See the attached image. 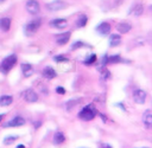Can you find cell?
Here are the masks:
<instances>
[{
  "label": "cell",
  "instance_id": "17",
  "mask_svg": "<svg viewBox=\"0 0 152 148\" xmlns=\"http://www.w3.org/2000/svg\"><path fill=\"white\" fill-rule=\"evenodd\" d=\"M11 27V19L10 18H1L0 19V30L7 32Z\"/></svg>",
  "mask_w": 152,
  "mask_h": 148
},
{
  "label": "cell",
  "instance_id": "22",
  "mask_svg": "<svg viewBox=\"0 0 152 148\" xmlns=\"http://www.w3.org/2000/svg\"><path fill=\"white\" fill-rule=\"evenodd\" d=\"M53 60L56 63H65V62L69 60V58L66 56H64V54H57V56L53 57Z\"/></svg>",
  "mask_w": 152,
  "mask_h": 148
},
{
  "label": "cell",
  "instance_id": "5",
  "mask_svg": "<svg viewBox=\"0 0 152 148\" xmlns=\"http://www.w3.org/2000/svg\"><path fill=\"white\" fill-rule=\"evenodd\" d=\"M23 97L28 103H33V102H37L38 101V95H37V92L33 89H26L23 92Z\"/></svg>",
  "mask_w": 152,
  "mask_h": 148
},
{
  "label": "cell",
  "instance_id": "30",
  "mask_svg": "<svg viewBox=\"0 0 152 148\" xmlns=\"http://www.w3.org/2000/svg\"><path fill=\"white\" fill-rule=\"evenodd\" d=\"M100 148H112V146L108 144V143H102V144L100 146Z\"/></svg>",
  "mask_w": 152,
  "mask_h": 148
},
{
  "label": "cell",
  "instance_id": "31",
  "mask_svg": "<svg viewBox=\"0 0 152 148\" xmlns=\"http://www.w3.org/2000/svg\"><path fill=\"white\" fill-rule=\"evenodd\" d=\"M17 148H25V146H24V144H19Z\"/></svg>",
  "mask_w": 152,
  "mask_h": 148
},
{
  "label": "cell",
  "instance_id": "8",
  "mask_svg": "<svg viewBox=\"0 0 152 148\" xmlns=\"http://www.w3.org/2000/svg\"><path fill=\"white\" fill-rule=\"evenodd\" d=\"M70 36H71L70 32H63V33H61V34H57V36H56V43H57L58 45H65V44L69 41Z\"/></svg>",
  "mask_w": 152,
  "mask_h": 148
},
{
  "label": "cell",
  "instance_id": "6",
  "mask_svg": "<svg viewBox=\"0 0 152 148\" xmlns=\"http://www.w3.org/2000/svg\"><path fill=\"white\" fill-rule=\"evenodd\" d=\"M146 96H147L146 92H145L144 90H141V89H137V90H134V92H133V99H134V102L138 103V104L145 103Z\"/></svg>",
  "mask_w": 152,
  "mask_h": 148
},
{
  "label": "cell",
  "instance_id": "14",
  "mask_svg": "<svg viewBox=\"0 0 152 148\" xmlns=\"http://www.w3.org/2000/svg\"><path fill=\"white\" fill-rule=\"evenodd\" d=\"M42 75H43V77L46 78V79H52V78H55V77L57 76L56 71H55L51 66H46V67H44Z\"/></svg>",
  "mask_w": 152,
  "mask_h": 148
},
{
  "label": "cell",
  "instance_id": "28",
  "mask_svg": "<svg viewBox=\"0 0 152 148\" xmlns=\"http://www.w3.org/2000/svg\"><path fill=\"white\" fill-rule=\"evenodd\" d=\"M82 46H84V44H83L82 41H76V43H74V44L71 45V50L80 49V47H82Z\"/></svg>",
  "mask_w": 152,
  "mask_h": 148
},
{
  "label": "cell",
  "instance_id": "26",
  "mask_svg": "<svg viewBox=\"0 0 152 148\" xmlns=\"http://www.w3.org/2000/svg\"><path fill=\"white\" fill-rule=\"evenodd\" d=\"M109 77H110V72L107 69H102L101 70V79L107 81V79H109Z\"/></svg>",
  "mask_w": 152,
  "mask_h": 148
},
{
  "label": "cell",
  "instance_id": "23",
  "mask_svg": "<svg viewBox=\"0 0 152 148\" xmlns=\"http://www.w3.org/2000/svg\"><path fill=\"white\" fill-rule=\"evenodd\" d=\"M119 62H121V57L119 54H114V56L108 57V63H110V64H116Z\"/></svg>",
  "mask_w": 152,
  "mask_h": 148
},
{
  "label": "cell",
  "instance_id": "32",
  "mask_svg": "<svg viewBox=\"0 0 152 148\" xmlns=\"http://www.w3.org/2000/svg\"><path fill=\"white\" fill-rule=\"evenodd\" d=\"M2 118H4V114H0V122H1Z\"/></svg>",
  "mask_w": 152,
  "mask_h": 148
},
{
  "label": "cell",
  "instance_id": "13",
  "mask_svg": "<svg viewBox=\"0 0 152 148\" xmlns=\"http://www.w3.org/2000/svg\"><path fill=\"white\" fill-rule=\"evenodd\" d=\"M142 123L147 129H152V111H146L142 115Z\"/></svg>",
  "mask_w": 152,
  "mask_h": 148
},
{
  "label": "cell",
  "instance_id": "2",
  "mask_svg": "<svg viewBox=\"0 0 152 148\" xmlns=\"http://www.w3.org/2000/svg\"><path fill=\"white\" fill-rule=\"evenodd\" d=\"M15 63H17V56H15V54H10L8 57H6V58L2 60V63H1V65H0V70H1L4 73H7V72L15 65Z\"/></svg>",
  "mask_w": 152,
  "mask_h": 148
},
{
  "label": "cell",
  "instance_id": "19",
  "mask_svg": "<svg viewBox=\"0 0 152 148\" xmlns=\"http://www.w3.org/2000/svg\"><path fill=\"white\" fill-rule=\"evenodd\" d=\"M12 102H13V97L10 95H4L0 97V105H2V107L10 105Z\"/></svg>",
  "mask_w": 152,
  "mask_h": 148
},
{
  "label": "cell",
  "instance_id": "27",
  "mask_svg": "<svg viewBox=\"0 0 152 148\" xmlns=\"http://www.w3.org/2000/svg\"><path fill=\"white\" fill-rule=\"evenodd\" d=\"M17 139H18V136H8V137H6V139L4 140V143H5V144H11V143H13Z\"/></svg>",
  "mask_w": 152,
  "mask_h": 148
},
{
  "label": "cell",
  "instance_id": "29",
  "mask_svg": "<svg viewBox=\"0 0 152 148\" xmlns=\"http://www.w3.org/2000/svg\"><path fill=\"white\" fill-rule=\"evenodd\" d=\"M56 92L59 94V95H64V94H65V89H64L63 86H57V88H56Z\"/></svg>",
  "mask_w": 152,
  "mask_h": 148
},
{
  "label": "cell",
  "instance_id": "24",
  "mask_svg": "<svg viewBox=\"0 0 152 148\" xmlns=\"http://www.w3.org/2000/svg\"><path fill=\"white\" fill-rule=\"evenodd\" d=\"M80 101H81V99H70V101H68V102L65 103V108H66L68 110H70V109L74 108Z\"/></svg>",
  "mask_w": 152,
  "mask_h": 148
},
{
  "label": "cell",
  "instance_id": "4",
  "mask_svg": "<svg viewBox=\"0 0 152 148\" xmlns=\"http://www.w3.org/2000/svg\"><path fill=\"white\" fill-rule=\"evenodd\" d=\"M66 7V4L62 0H53L51 2H49L46 5V8L50 11V12H57V11H61L63 8Z\"/></svg>",
  "mask_w": 152,
  "mask_h": 148
},
{
  "label": "cell",
  "instance_id": "16",
  "mask_svg": "<svg viewBox=\"0 0 152 148\" xmlns=\"http://www.w3.org/2000/svg\"><path fill=\"white\" fill-rule=\"evenodd\" d=\"M142 12H144V6H142L141 4H135V5L131 8V12H129V13H132V14L135 15V17H140V15L142 14Z\"/></svg>",
  "mask_w": 152,
  "mask_h": 148
},
{
  "label": "cell",
  "instance_id": "25",
  "mask_svg": "<svg viewBox=\"0 0 152 148\" xmlns=\"http://www.w3.org/2000/svg\"><path fill=\"white\" fill-rule=\"evenodd\" d=\"M96 59H97V57H96V54H90L89 57H88V59H86L84 60V64H87V65H91V64H94L95 62H96Z\"/></svg>",
  "mask_w": 152,
  "mask_h": 148
},
{
  "label": "cell",
  "instance_id": "3",
  "mask_svg": "<svg viewBox=\"0 0 152 148\" xmlns=\"http://www.w3.org/2000/svg\"><path fill=\"white\" fill-rule=\"evenodd\" d=\"M42 25V20L40 19H34L32 21H30L26 26H25V32L26 34H33L38 31V28L40 27Z\"/></svg>",
  "mask_w": 152,
  "mask_h": 148
},
{
  "label": "cell",
  "instance_id": "10",
  "mask_svg": "<svg viewBox=\"0 0 152 148\" xmlns=\"http://www.w3.org/2000/svg\"><path fill=\"white\" fill-rule=\"evenodd\" d=\"M96 31H97L100 34L106 36V34H108V33L110 32V24L107 22V21H103V22H101V24L96 27Z\"/></svg>",
  "mask_w": 152,
  "mask_h": 148
},
{
  "label": "cell",
  "instance_id": "33",
  "mask_svg": "<svg viewBox=\"0 0 152 148\" xmlns=\"http://www.w3.org/2000/svg\"><path fill=\"white\" fill-rule=\"evenodd\" d=\"M150 9H151V12H152V6H151V7H150Z\"/></svg>",
  "mask_w": 152,
  "mask_h": 148
},
{
  "label": "cell",
  "instance_id": "20",
  "mask_svg": "<svg viewBox=\"0 0 152 148\" xmlns=\"http://www.w3.org/2000/svg\"><path fill=\"white\" fill-rule=\"evenodd\" d=\"M64 141H65V136H64L63 133L57 131V133L53 135V143H56V144H61V143H63Z\"/></svg>",
  "mask_w": 152,
  "mask_h": 148
},
{
  "label": "cell",
  "instance_id": "18",
  "mask_svg": "<svg viewBox=\"0 0 152 148\" xmlns=\"http://www.w3.org/2000/svg\"><path fill=\"white\" fill-rule=\"evenodd\" d=\"M121 43V37L119 34H112L109 37V45L110 46H118Z\"/></svg>",
  "mask_w": 152,
  "mask_h": 148
},
{
  "label": "cell",
  "instance_id": "15",
  "mask_svg": "<svg viewBox=\"0 0 152 148\" xmlns=\"http://www.w3.org/2000/svg\"><path fill=\"white\" fill-rule=\"evenodd\" d=\"M21 71H23L25 77H30V76L33 75V67H32L31 64H27V63L21 64Z\"/></svg>",
  "mask_w": 152,
  "mask_h": 148
},
{
  "label": "cell",
  "instance_id": "9",
  "mask_svg": "<svg viewBox=\"0 0 152 148\" xmlns=\"http://www.w3.org/2000/svg\"><path fill=\"white\" fill-rule=\"evenodd\" d=\"M68 25V21L63 18H59V19H53L50 21V26L55 27V28H65Z\"/></svg>",
  "mask_w": 152,
  "mask_h": 148
},
{
  "label": "cell",
  "instance_id": "34",
  "mask_svg": "<svg viewBox=\"0 0 152 148\" xmlns=\"http://www.w3.org/2000/svg\"><path fill=\"white\" fill-rule=\"evenodd\" d=\"M2 1H5V0H0V2H2Z\"/></svg>",
  "mask_w": 152,
  "mask_h": 148
},
{
  "label": "cell",
  "instance_id": "11",
  "mask_svg": "<svg viewBox=\"0 0 152 148\" xmlns=\"http://www.w3.org/2000/svg\"><path fill=\"white\" fill-rule=\"evenodd\" d=\"M24 124H25V120L21 116H15L14 118H12L6 123V127H20Z\"/></svg>",
  "mask_w": 152,
  "mask_h": 148
},
{
  "label": "cell",
  "instance_id": "12",
  "mask_svg": "<svg viewBox=\"0 0 152 148\" xmlns=\"http://www.w3.org/2000/svg\"><path fill=\"white\" fill-rule=\"evenodd\" d=\"M116 30L120 32V33H128L131 30H132V25L129 24V22H127V21H121V22H119L118 24V26H116Z\"/></svg>",
  "mask_w": 152,
  "mask_h": 148
},
{
  "label": "cell",
  "instance_id": "7",
  "mask_svg": "<svg viewBox=\"0 0 152 148\" xmlns=\"http://www.w3.org/2000/svg\"><path fill=\"white\" fill-rule=\"evenodd\" d=\"M26 9L30 14H37L40 9L39 7V4L37 0H27L26 2Z\"/></svg>",
  "mask_w": 152,
  "mask_h": 148
},
{
  "label": "cell",
  "instance_id": "21",
  "mask_svg": "<svg viewBox=\"0 0 152 148\" xmlns=\"http://www.w3.org/2000/svg\"><path fill=\"white\" fill-rule=\"evenodd\" d=\"M87 22H88V17L84 14H81L78 17V19L76 20V26L77 27H84L87 25Z\"/></svg>",
  "mask_w": 152,
  "mask_h": 148
},
{
  "label": "cell",
  "instance_id": "1",
  "mask_svg": "<svg viewBox=\"0 0 152 148\" xmlns=\"http://www.w3.org/2000/svg\"><path fill=\"white\" fill-rule=\"evenodd\" d=\"M97 111H96V108L93 105V104H88L86 105L80 112H78V117L83 121H91L95 116H96Z\"/></svg>",
  "mask_w": 152,
  "mask_h": 148
}]
</instances>
